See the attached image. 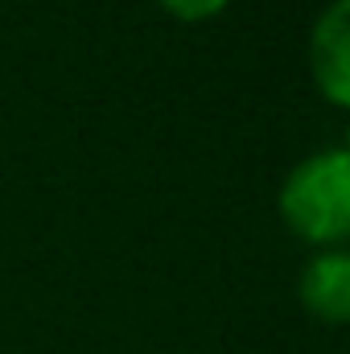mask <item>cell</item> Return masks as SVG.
Listing matches in <instances>:
<instances>
[{"instance_id":"2","label":"cell","mask_w":350,"mask_h":354,"mask_svg":"<svg viewBox=\"0 0 350 354\" xmlns=\"http://www.w3.org/2000/svg\"><path fill=\"white\" fill-rule=\"evenodd\" d=\"M309 75L317 91L350 111V0H330L309 29Z\"/></svg>"},{"instance_id":"1","label":"cell","mask_w":350,"mask_h":354,"mask_svg":"<svg viewBox=\"0 0 350 354\" xmlns=\"http://www.w3.org/2000/svg\"><path fill=\"white\" fill-rule=\"evenodd\" d=\"M284 227L326 252L350 239V153L347 149H317L297 161L276 194Z\"/></svg>"},{"instance_id":"4","label":"cell","mask_w":350,"mask_h":354,"mask_svg":"<svg viewBox=\"0 0 350 354\" xmlns=\"http://www.w3.org/2000/svg\"><path fill=\"white\" fill-rule=\"evenodd\" d=\"M174 21H185V25H198V21H214L231 0H157Z\"/></svg>"},{"instance_id":"3","label":"cell","mask_w":350,"mask_h":354,"mask_svg":"<svg viewBox=\"0 0 350 354\" xmlns=\"http://www.w3.org/2000/svg\"><path fill=\"white\" fill-rule=\"evenodd\" d=\"M297 301L309 317L326 326H350V252L326 248L313 252L297 276Z\"/></svg>"},{"instance_id":"5","label":"cell","mask_w":350,"mask_h":354,"mask_svg":"<svg viewBox=\"0 0 350 354\" xmlns=\"http://www.w3.org/2000/svg\"><path fill=\"white\" fill-rule=\"evenodd\" d=\"M338 149H347V153H350V124H347V136H342V145H338Z\"/></svg>"}]
</instances>
